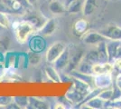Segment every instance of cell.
<instances>
[{"instance_id":"obj_1","label":"cell","mask_w":121,"mask_h":109,"mask_svg":"<svg viewBox=\"0 0 121 109\" xmlns=\"http://www.w3.org/2000/svg\"><path fill=\"white\" fill-rule=\"evenodd\" d=\"M12 26L14 28L15 39L21 45L25 44L26 42L28 41L29 36L34 32H35V29L34 26L31 24L30 22L25 20V19L22 21L13 23Z\"/></svg>"},{"instance_id":"obj_2","label":"cell","mask_w":121,"mask_h":109,"mask_svg":"<svg viewBox=\"0 0 121 109\" xmlns=\"http://www.w3.org/2000/svg\"><path fill=\"white\" fill-rule=\"evenodd\" d=\"M69 51H70V59L69 64L65 68L64 72L67 74L75 71L79 64L81 63L82 58L85 56V50L82 47L76 46V45H69Z\"/></svg>"},{"instance_id":"obj_3","label":"cell","mask_w":121,"mask_h":109,"mask_svg":"<svg viewBox=\"0 0 121 109\" xmlns=\"http://www.w3.org/2000/svg\"><path fill=\"white\" fill-rule=\"evenodd\" d=\"M66 47H67V45L65 43L60 41L55 42L52 45H51L45 53L46 62L50 65H52L55 62L56 59L60 57V54L65 50Z\"/></svg>"},{"instance_id":"obj_4","label":"cell","mask_w":121,"mask_h":109,"mask_svg":"<svg viewBox=\"0 0 121 109\" xmlns=\"http://www.w3.org/2000/svg\"><path fill=\"white\" fill-rule=\"evenodd\" d=\"M81 39L85 45H90V46H96L100 42L108 40L100 32H98L96 30H91V29H89L81 37Z\"/></svg>"},{"instance_id":"obj_5","label":"cell","mask_w":121,"mask_h":109,"mask_svg":"<svg viewBox=\"0 0 121 109\" xmlns=\"http://www.w3.org/2000/svg\"><path fill=\"white\" fill-rule=\"evenodd\" d=\"M24 19L30 22L35 27V32L38 31L47 21V18L45 16H43L40 13H37L35 11H34V9L27 11L25 14V18Z\"/></svg>"},{"instance_id":"obj_6","label":"cell","mask_w":121,"mask_h":109,"mask_svg":"<svg viewBox=\"0 0 121 109\" xmlns=\"http://www.w3.org/2000/svg\"><path fill=\"white\" fill-rule=\"evenodd\" d=\"M113 85L112 73H105L94 75V86L97 88L104 89Z\"/></svg>"},{"instance_id":"obj_7","label":"cell","mask_w":121,"mask_h":109,"mask_svg":"<svg viewBox=\"0 0 121 109\" xmlns=\"http://www.w3.org/2000/svg\"><path fill=\"white\" fill-rule=\"evenodd\" d=\"M58 29V20L56 18L47 19L44 25L37 31L39 36H52Z\"/></svg>"},{"instance_id":"obj_8","label":"cell","mask_w":121,"mask_h":109,"mask_svg":"<svg viewBox=\"0 0 121 109\" xmlns=\"http://www.w3.org/2000/svg\"><path fill=\"white\" fill-rule=\"evenodd\" d=\"M108 40H121V26L111 24L99 31Z\"/></svg>"},{"instance_id":"obj_9","label":"cell","mask_w":121,"mask_h":109,"mask_svg":"<svg viewBox=\"0 0 121 109\" xmlns=\"http://www.w3.org/2000/svg\"><path fill=\"white\" fill-rule=\"evenodd\" d=\"M121 49L120 40H108L107 41V50L108 55V61L113 62L117 57H118Z\"/></svg>"},{"instance_id":"obj_10","label":"cell","mask_w":121,"mask_h":109,"mask_svg":"<svg viewBox=\"0 0 121 109\" xmlns=\"http://www.w3.org/2000/svg\"><path fill=\"white\" fill-rule=\"evenodd\" d=\"M69 59H70V51H69V47L67 46L65 50L60 55V57L55 60V62L52 64V66L58 70V71H64L69 64Z\"/></svg>"},{"instance_id":"obj_11","label":"cell","mask_w":121,"mask_h":109,"mask_svg":"<svg viewBox=\"0 0 121 109\" xmlns=\"http://www.w3.org/2000/svg\"><path fill=\"white\" fill-rule=\"evenodd\" d=\"M90 29V24L85 18H80L76 20L72 26V32L76 36L81 37Z\"/></svg>"},{"instance_id":"obj_12","label":"cell","mask_w":121,"mask_h":109,"mask_svg":"<svg viewBox=\"0 0 121 109\" xmlns=\"http://www.w3.org/2000/svg\"><path fill=\"white\" fill-rule=\"evenodd\" d=\"M92 71L93 75H99V74H105V73H112L114 71L113 63L105 62V63H95L92 66Z\"/></svg>"},{"instance_id":"obj_13","label":"cell","mask_w":121,"mask_h":109,"mask_svg":"<svg viewBox=\"0 0 121 109\" xmlns=\"http://www.w3.org/2000/svg\"><path fill=\"white\" fill-rule=\"evenodd\" d=\"M48 8H49L51 13L52 15H54V16L64 15L66 10H67L66 5H63L59 0H52L49 3V5H48Z\"/></svg>"},{"instance_id":"obj_14","label":"cell","mask_w":121,"mask_h":109,"mask_svg":"<svg viewBox=\"0 0 121 109\" xmlns=\"http://www.w3.org/2000/svg\"><path fill=\"white\" fill-rule=\"evenodd\" d=\"M43 72H44V75H45L46 77L52 82H53V83H60V82H62L60 76L59 75V71L53 66H52L50 64H49V66H44Z\"/></svg>"},{"instance_id":"obj_15","label":"cell","mask_w":121,"mask_h":109,"mask_svg":"<svg viewBox=\"0 0 121 109\" xmlns=\"http://www.w3.org/2000/svg\"><path fill=\"white\" fill-rule=\"evenodd\" d=\"M105 101H103L102 99H100L99 97H92V98L89 99L85 101L84 103H82L81 104H80L81 108H91V109H100L104 107L105 104Z\"/></svg>"},{"instance_id":"obj_16","label":"cell","mask_w":121,"mask_h":109,"mask_svg":"<svg viewBox=\"0 0 121 109\" xmlns=\"http://www.w3.org/2000/svg\"><path fill=\"white\" fill-rule=\"evenodd\" d=\"M28 108L35 109H46L50 108V104L44 98L39 97H29V104Z\"/></svg>"},{"instance_id":"obj_17","label":"cell","mask_w":121,"mask_h":109,"mask_svg":"<svg viewBox=\"0 0 121 109\" xmlns=\"http://www.w3.org/2000/svg\"><path fill=\"white\" fill-rule=\"evenodd\" d=\"M98 51V56H99V62L105 63L108 61V50H107V41H103L99 43L95 46Z\"/></svg>"},{"instance_id":"obj_18","label":"cell","mask_w":121,"mask_h":109,"mask_svg":"<svg viewBox=\"0 0 121 109\" xmlns=\"http://www.w3.org/2000/svg\"><path fill=\"white\" fill-rule=\"evenodd\" d=\"M92 66H93L92 63H91L90 61H88L87 59H85V58L83 57L75 71H77V72H79V73H81V74H85V75H93Z\"/></svg>"},{"instance_id":"obj_19","label":"cell","mask_w":121,"mask_h":109,"mask_svg":"<svg viewBox=\"0 0 121 109\" xmlns=\"http://www.w3.org/2000/svg\"><path fill=\"white\" fill-rule=\"evenodd\" d=\"M97 6V0H85L83 8H82V14L83 16H89L94 13L96 10Z\"/></svg>"},{"instance_id":"obj_20","label":"cell","mask_w":121,"mask_h":109,"mask_svg":"<svg viewBox=\"0 0 121 109\" xmlns=\"http://www.w3.org/2000/svg\"><path fill=\"white\" fill-rule=\"evenodd\" d=\"M45 47V42L43 40L42 36H35L30 42V49L33 51L40 52Z\"/></svg>"},{"instance_id":"obj_21","label":"cell","mask_w":121,"mask_h":109,"mask_svg":"<svg viewBox=\"0 0 121 109\" xmlns=\"http://www.w3.org/2000/svg\"><path fill=\"white\" fill-rule=\"evenodd\" d=\"M42 59H43V57L39 52L33 51L31 49L27 52V60H28L29 65L32 66H37L38 65H40Z\"/></svg>"},{"instance_id":"obj_22","label":"cell","mask_w":121,"mask_h":109,"mask_svg":"<svg viewBox=\"0 0 121 109\" xmlns=\"http://www.w3.org/2000/svg\"><path fill=\"white\" fill-rule=\"evenodd\" d=\"M85 0H75L71 2L69 5H67V11L70 14H78L81 11H82L83 5H84Z\"/></svg>"},{"instance_id":"obj_23","label":"cell","mask_w":121,"mask_h":109,"mask_svg":"<svg viewBox=\"0 0 121 109\" xmlns=\"http://www.w3.org/2000/svg\"><path fill=\"white\" fill-rule=\"evenodd\" d=\"M113 93H114V87L111 85L109 87L101 89L99 94L98 95V97H99V98L102 99L105 102H108V101H110L111 99H112Z\"/></svg>"},{"instance_id":"obj_24","label":"cell","mask_w":121,"mask_h":109,"mask_svg":"<svg viewBox=\"0 0 121 109\" xmlns=\"http://www.w3.org/2000/svg\"><path fill=\"white\" fill-rule=\"evenodd\" d=\"M11 45V39L8 36H0V53L6 54L8 52Z\"/></svg>"},{"instance_id":"obj_25","label":"cell","mask_w":121,"mask_h":109,"mask_svg":"<svg viewBox=\"0 0 121 109\" xmlns=\"http://www.w3.org/2000/svg\"><path fill=\"white\" fill-rule=\"evenodd\" d=\"M84 58L87 59L88 61H90L91 63H92V64L99 62V56H98V51H97L96 47L90 49L89 51H87L85 53Z\"/></svg>"},{"instance_id":"obj_26","label":"cell","mask_w":121,"mask_h":109,"mask_svg":"<svg viewBox=\"0 0 121 109\" xmlns=\"http://www.w3.org/2000/svg\"><path fill=\"white\" fill-rule=\"evenodd\" d=\"M13 100H14V103L18 106V108H28L29 97H27V96H14Z\"/></svg>"},{"instance_id":"obj_27","label":"cell","mask_w":121,"mask_h":109,"mask_svg":"<svg viewBox=\"0 0 121 109\" xmlns=\"http://www.w3.org/2000/svg\"><path fill=\"white\" fill-rule=\"evenodd\" d=\"M0 26L4 29H8L11 26L10 19L8 17V14L0 12Z\"/></svg>"},{"instance_id":"obj_28","label":"cell","mask_w":121,"mask_h":109,"mask_svg":"<svg viewBox=\"0 0 121 109\" xmlns=\"http://www.w3.org/2000/svg\"><path fill=\"white\" fill-rule=\"evenodd\" d=\"M14 102L12 96H0V107H7Z\"/></svg>"},{"instance_id":"obj_29","label":"cell","mask_w":121,"mask_h":109,"mask_svg":"<svg viewBox=\"0 0 121 109\" xmlns=\"http://www.w3.org/2000/svg\"><path fill=\"white\" fill-rule=\"evenodd\" d=\"M113 66H114V70L118 72V75L121 74V57H117L116 59L113 61Z\"/></svg>"},{"instance_id":"obj_30","label":"cell","mask_w":121,"mask_h":109,"mask_svg":"<svg viewBox=\"0 0 121 109\" xmlns=\"http://www.w3.org/2000/svg\"><path fill=\"white\" fill-rule=\"evenodd\" d=\"M16 1H18L21 5H23L25 9H26V11H29V10L34 9V7L32 6V5L29 3V1H28V0H16Z\"/></svg>"},{"instance_id":"obj_31","label":"cell","mask_w":121,"mask_h":109,"mask_svg":"<svg viewBox=\"0 0 121 109\" xmlns=\"http://www.w3.org/2000/svg\"><path fill=\"white\" fill-rule=\"evenodd\" d=\"M53 108L55 109H65L66 106L65 104H63V103H60V102H57L54 104V106H53Z\"/></svg>"},{"instance_id":"obj_32","label":"cell","mask_w":121,"mask_h":109,"mask_svg":"<svg viewBox=\"0 0 121 109\" xmlns=\"http://www.w3.org/2000/svg\"><path fill=\"white\" fill-rule=\"evenodd\" d=\"M116 85L118 87V89L121 91V79H120V78H117V79H116Z\"/></svg>"},{"instance_id":"obj_33","label":"cell","mask_w":121,"mask_h":109,"mask_svg":"<svg viewBox=\"0 0 121 109\" xmlns=\"http://www.w3.org/2000/svg\"><path fill=\"white\" fill-rule=\"evenodd\" d=\"M28 1H29V3L32 5L33 7H35V5L36 3H37V0H28Z\"/></svg>"},{"instance_id":"obj_34","label":"cell","mask_w":121,"mask_h":109,"mask_svg":"<svg viewBox=\"0 0 121 109\" xmlns=\"http://www.w3.org/2000/svg\"><path fill=\"white\" fill-rule=\"evenodd\" d=\"M73 1H75V0H65V5H66V7H67V5H69L71 3V2H73Z\"/></svg>"},{"instance_id":"obj_35","label":"cell","mask_w":121,"mask_h":109,"mask_svg":"<svg viewBox=\"0 0 121 109\" xmlns=\"http://www.w3.org/2000/svg\"><path fill=\"white\" fill-rule=\"evenodd\" d=\"M1 29H4V28H2V27H1V26H0V30H1Z\"/></svg>"},{"instance_id":"obj_36","label":"cell","mask_w":121,"mask_h":109,"mask_svg":"<svg viewBox=\"0 0 121 109\" xmlns=\"http://www.w3.org/2000/svg\"><path fill=\"white\" fill-rule=\"evenodd\" d=\"M120 41H121V40H120Z\"/></svg>"}]
</instances>
